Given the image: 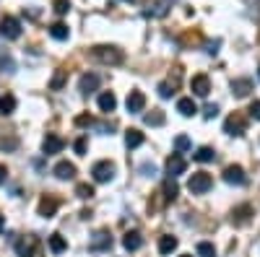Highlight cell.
<instances>
[{"instance_id": "1", "label": "cell", "mask_w": 260, "mask_h": 257, "mask_svg": "<svg viewBox=\"0 0 260 257\" xmlns=\"http://www.w3.org/2000/svg\"><path fill=\"white\" fill-rule=\"evenodd\" d=\"M91 57L99 60V62H104V65H120V62L125 60L122 50H117V47H112V45H99V47H94V50H91Z\"/></svg>"}, {"instance_id": "2", "label": "cell", "mask_w": 260, "mask_h": 257, "mask_svg": "<svg viewBox=\"0 0 260 257\" xmlns=\"http://www.w3.org/2000/svg\"><path fill=\"white\" fill-rule=\"evenodd\" d=\"M211 187H213V177L208 174V171H195V174L190 177V182H187V190L192 192V195H206Z\"/></svg>"}, {"instance_id": "3", "label": "cell", "mask_w": 260, "mask_h": 257, "mask_svg": "<svg viewBox=\"0 0 260 257\" xmlns=\"http://www.w3.org/2000/svg\"><path fill=\"white\" fill-rule=\"evenodd\" d=\"M13 247H16V254L18 257H39V239L37 237H18L16 242H13Z\"/></svg>"}, {"instance_id": "4", "label": "cell", "mask_w": 260, "mask_h": 257, "mask_svg": "<svg viewBox=\"0 0 260 257\" xmlns=\"http://www.w3.org/2000/svg\"><path fill=\"white\" fill-rule=\"evenodd\" d=\"M224 133H229V135H245L247 133V117L245 115H240V112H234V115H229L226 117V122H224Z\"/></svg>"}, {"instance_id": "5", "label": "cell", "mask_w": 260, "mask_h": 257, "mask_svg": "<svg viewBox=\"0 0 260 257\" xmlns=\"http://www.w3.org/2000/svg\"><path fill=\"white\" fill-rule=\"evenodd\" d=\"M0 34L6 39H18L21 36V21L13 16H3L0 18Z\"/></svg>"}, {"instance_id": "6", "label": "cell", "mask_w": 260, "mask_h": 257, "mask_svg": "<svg viewBox=\"0 0 260 257\" xmlns=\"http://www.w3.org/2000/svg\"><path fill=\"white\" fill-rule=\"evenodd\" d=\"M91 174H94V182H110L115 177V164L112 161H96L91 166Z\"/></svg>"}, {"instance_id": "7", "label": "cell", "mask_w": 260, "mask_h": 257, "mask_svg": "<svg viewBox=\"0 0 260 257\" xmlns=\"http://www.w3.org/2000/svg\"><path fill=\"white\" fill-rule=\"evenodd\" d=\"M190 89H192V94H195V96L206 99V96L211 94V78H208L206 73H198V76H192V81H190Z\"/></svg>"}, {"instance_id": "8", "label": "cell", "mask_w": 260, "mask_h": 257, "mask_svg": "<svg viewBox=\"0 0 260 257\" xmlns=\"http://www.w3.org/2000/svg\"><path fill=\"white\" fill-rule=\"evenodd\" d=\"M125 106H127V112L130 115H141L143 109H146V96H143V91H130L127 94V99H125Z\"/></svg>"}, {"instance_id": "9", "label": "cell", "mask_w": 260, "mask_h": 257, "mask_svg": "<svg viewBox=\"0 0 260 257\" xmlns=\"http://www.w3.org/2000/svg\"><path fill=\"white\" fill-rule=\"evenodd\" d=\"M112 247V237H110V231H96L91 242H89V249L91 252H107Z\"/></svg>"}, {"instance_id": "10", "label": "cell", "mask_w": 260, "mask_h": 257, "mask_svg": "<svg viewBox=\"0 0 260 257\" xmlns=\"http://www.w3.org/2000/svg\"><path fill=\"white\" fill-rule=\"evenodd\" d=\"M224 182H226V185H237V187L245 185V182H247L245 169H242V166H237V164L226 166V169H224Z\"/></svg>"}, {"instance_id": "11", "label": "cell", "mask_w": 260, "mask_h": 257, "mask_svg": "<svg viewBox=\"0 0 260 257\" xmlns=\"http://www.w3.org/2000/svg\"><path fill=\"white\" fill-rule=\"evenodd\" d=\"M250 218H252V205H250V203L237 205V208L232 210V224H234V226H245Z\"/></svg>"}, {"instance_id": "12", "label": "cell", "mask_w": 260, "mask_h": 257, "mask_svg": "<svg viewBox=\"0 0 260 257\" xmlns=\"http://www.w3.org/2000/svg\"><path fill=\"white\" fill-rule=\"evenodd\" d=\"M57 205H60V203H57L52 195H42L37 210H39V216H42V218H52V216H55V210H57Z\"/></svg>"}, {"instance_id": "13", "label": "cell", "mask_w": 260, "mask_h": 257, "mask_svg": "<svg viewBox=\"0 0 260 257\" xmlns=\"http://www.w3.org/2000/svg\"><path fill=\"white\" fill-rule=\"evenodd\" d=\"M65 148V140L60 135H47L45 140H42V151H45V156H52V154H60Z\"/></svg>"}, {"instance_id": "14", "label": "cell", "mask_w": 260, "mask_h": 257, "mask_svg": "<svg viewBox=\"0 0 260 257\" xmlns=\"http://www.w3.org/2000/svg\"><path fill=\"white\" fill-rule=\"evenodd\" d=\"M185 169H187V161L180 156V154H172L169 159H167V171L172 177H180V174H185Z\"/></svg>"}, {"instance_id": "15", "label": "cell", "mask_w": 260, "mask_h": 257, "mask_svg": "<svg viewBox=\"0 0 260 257\" xmlns=\"http://www.w3.org/2000/svg\"><path fill=\"white\" fill-rule=\"evenodd\" d=\"M99 89V76L96 73H83L81 81H78V91L81 94H91Z\"/></svg>"}, {"instance_id": "16", "label": "cell", "mask_w": 260, "mask_h": 257, "mask_svg": "<svg viewBox=\"0 0 260 257\" xmlns=\"http://www.w3.org/2000/svg\"><path fill=\"white\" fill-rule=\"evenodd\" d=\"M250 91H252V81H250V78H234V81H232V94H234V96L242 99V96H247Z\"/></svg>"}, {"instance_id": "17", "label": "cell", "mask_w": 260, "mask_h": 257, "mask_svg": "<svg viewBox=\"0 0 260 257\" xmlns=\"http://www.w3.org/2000/svg\"><path fill=\"white\" fill-rule=\"evenodd\" d=\"M55 177H57V179H73V177H76V164H71V161H57V164H55Z\"/></svg>"}, {"instance_id": "18", "label": "cell", "mask_w": 260, "mask_h": 257, "mask_svg": "<svg viewBox=\"0 0 260 257\" xmlns=\"http://www.w3.org/2000/svg\"><path fill=\"white\" fill-rule=\"evenodd\" d=\"M141 244H143V237H141L138 231H127L125 237H122V247H125V249H130V252L141 249Z\"/></svg>"}, {"instance_id": "19", "label": "cell", "mask_w": 260, "mask_h": 257, "mask_svg": "<svg viewBox=\"0 0 260 257\" xmlns=\"http://www.w3.org/2000/svg\"><path fill=\"white\" fill-rule=\"evenodd\" d=\"M115 106H117V99H115V94L112 91H104V94H99V109L102 112H115Z\"/></svg>"}, {"instance_id": "20", "label": "cell", "mask_w": 260, "mask_h": 257, "mask_svg": "<svg viewBox=\"0 0 260 257\" xmlns=\"http://www.w3.org/2000/svg\"><path fill=\"white\" fill-rule=\"evenodd\" d=\"M143 133L141 130H136V127H130V130H125V145L127 148H138V145H143Z\"/></svg>"}, {"instance_id": "21", "label": "cell", "mask_w": 260, "mask_h": 257, "mask_svg": "<svg viewBox=\"0 0 260 257\" xmlns=\"http://www.w3.org/2000/svg\"><path fill=\"white\" fill-rule=\"evenodd\" d=\"M175 249H177V239L172 237V234H164V237L159 239V252L161 254H172Z\"/></svg>"}, {"instance_id": "22", "label": "cell", "mask_w": 260, "mask_h": 257, "mask_svg": "<svg viewBox=\"0 0 260 257\" xmlns=\"http://www.w3.org/2000/svg\"><path fill=\"white\" fill-rule=\"evenodd\" d=\"M47 244H50V249H52L55 254H62L65 249H68V242H65V237H62V234H52Z\"/></svg>"}, {"instance_id": "23", "label": "cell", "mask_w": 260, "mask_h": 257, "mask_svg": "<svg viewBox=\"0 0 260 257\" xmlns=\"http://www.w3.org/2000/svg\"><path fill=\"white\" fill-rule=\"evenodd\" d=\"M177 112H180L182 117H192L195 112H198V106H195L192 99H180V101H177Z\"/></svg>"}, {"instance_id": "24", "label": "cell", "mask_w": 260, "mask_h": 257, "mask_svg": "<svg viewBox=\"0 0 260 257\" xmlns=\"http://www.w3.org/2000/svg\"><path fill=\"white\" fill-rule=\"evenodd\" d=\"M13 109H16V96L3 94L0 96V115H13Z\"/></svg>"}, {"instance_id": "25", "label": "cell", "mask_w": 260, "mask_h": 257, "mask_svg": "<svg viewBox=\"0 0 260 257\" xmlns=\"http://www.w3.org/2000/svg\"><path fill=\"white\" fill-rule=\"evenodd\" d=\"M143 122L151 125V127H161L164 125V112L161 109H151L148 115H143Z\"/></svg>"}, {"instance_id": "26", "label": "cell", "mask_w": 260, "mask_h": 257, "mask_svg": "<svg viewBox=\"0 0 260 257\" xmlns=\"http://www.w3.org/2000/svg\"><path fill=\"white\" fill-rule=\"evenodd\" d=\"M192 159L201 161V164H208V161L216 159V151H213V148H208V145H203V148H198V151L192 154Z\"/></svg>"}, {"instance_id": "27", "label": "cell", "mask_w": 260, "mask_h": 257, "mask_svg": "<svg viewBox=\"0 0 260 257\" xmlns=\"http://www.w3.org/2000/svg\"><path fill=\"white\" fill-rule=\"evenodd\" d=\"M50 36L57 39V42H62V39L71 36V29L65 26V24H52V26H50Z\"/></svg>"}, {"instance_id": "28", "label": "cell", "mask_w": 260, "mask_h": 257, "mask_svg": "<svg viewBox=\"0 0 260 257\" xmlns=\"http://www.w3.org/2000/svg\"><path fill=\"white\" fill-rule=\"evenodd\" d=\"M177 195H180V187L172 182V179H167V182H164V200H167V203H175Z\"/></svg>"}, {"instance_id": "29", "label": "cell", "mask_w": 260, "mask_h": 257, "mask_svg": "<svg viewBox=\"0 0 260 257\" xmlns=\"http://www.w3.org/2000/svg\"><path fill=\"white\" fill-rule=\"evenodd\" d=\"M76 195H78L81 200H91V198H94V185H89V182H81V185L76 187Z\"/></svg>"}, {"instance_id": "30", "label": "cell", "mask_w": 260, "mask_h": 257, "mask_svg": "<svg viewBox=\"0 0 260 257\" xmlns=\"http://www.w3.org/2000/svg\"><path fill=\"white\" fill-rule=\"evenodd\" d=\"M65 81H68V70H57V73L52 76V81H50V89H52V91H60L62 86H65Z\"/></svg>"}, {"instance_id": "31", "label": "cell", "mask_w": 260, "mask_h": 257, "mask_svg": "<svg viewBox=\"0 0 260 257\" xmlns=\"http://www.w3.org/2000/svg\"><path fill=\"white\" fill-rule=\"evenodd\" d=\"M198 254H201V257H216V247H213L211 242H201V244H198Z\"/></svg>"}, {"instance_id": "32", "label": "cell", "mask_w": 260, "mask_h": 257, "mask_svg": "<svg viewBox=\"0 0 260 257\" xmlns=\"http://www.w3.org/2000/svg\"><path fill=\"white\" fill-rule=\"evenodd\" d=\"M52 8H55V13H57V16H65V13L71 11V0H55Z\"/></svg>"}, {"instance_id": "33", "label": "cell", "mask_w": 260, "mask_h": 257, "mask_svg": "<svg viewBox=\"0 0 260 257\" xmlns=\"http://www.w3.org/2000/svg\"><path fill=\"white\" fill-rule=\"evenodd\" d=\"M172 94H175V83H167V81L159 83V96H161V99H169Z\"/></svg>"}, {"instance_id": "34", "label": "cell", "mask_w": 260, "mask_h": 257, "mask_svg": "<svg viewBox=\"0 0 260 257\" xmlns=\"http://www.w3.org/2000/svg\"><path fill=\"white\" fill-rule=\"evenodd\" d=\"M146 16H167V3H154L146 11Z\"/></svg>"}, {"instance_id": "35", "label": "cell", "mask_w": 260, "mask_h": 257, "mask_svg": "<svg viewBox=\"0 0 260 257\" xmlns=\"http://www.w3.org/2000/svg\"><path fill=\"white\" fill-rule=\"evenodd\" d=\"M175 148L177 151H190V138L187 135H177L175 138Z\"/></svg>"}, {"instance_id": "36", "label": "cell", "mask_w": 260, "mask_h": 257, "mask_svg": "<svg viewBox=\"0 0 260 257\" xmlns=\"http://www.w3.org/2000/svg\"><path fill=\"white\" fill-rule=\"evenodd\" d=\"M76 125H78V127H91V125H94V117H91V115H78V117H76Z\"/></svg>"}, {"instance_id": "37", "label": "cell", "mask_w": 260, "mask_h": 257, "mask_svg": "<svg viewBox=\"0 0 260 257\" xmlns=\"http://www.w3.org/2000/svg\"><path fill=\"white\" fill-rule=\"evenodd\" d=\"M16 145H18L16 138H0V148H3V151H13Z\"/></svg>"}, {"instance_id": "38", "label": "cell", "mask_w": 260, "mask_h": 257, "mask_svg": "<svg viewBox=\"0 0 260 257\" xmlns=\"http://www.w3.org/2000/svg\"><path fill=\"white\" fill-rule=\"evenodd\" d=\"M216 115H219V106H216V104H206V109H203V117H206V120H213Z\"/></svg>"}, {"instance_id": "39", "label": "cell", "mask_w": 260, "mask_h": 257, "mask_svg": "<svg viewBox=\"0 0 260 257\" xmlns=\"http://www.w3.org/2000/svg\"><path fill=\"white\" fill-rule=\"evenodd\" d=\"M247 112H250L252 120H260V99H255V101L250 104V109H247Z\"/></svg>"}, {"instance_id": "40", "label": "cell", "mask_w": 260, "mask_h": 257, "mask_svg": "<svg viewBox=\"0 0 260 257\" xmlns=\"http://www.w3.org/2000/svg\"><path fill=\"white\" fill-rule=\"evenodd\" d=\"M73 148H76L78 156H86V138H78V140L73 143Z\"/></svg>"}, {"instance_id": "41", "label": "cell", "mask_w": 260, "mask_h": 257, "mask_svg": "<svg viewBox=\"0 0 260 257\" xmlns=\"http://www.w3.org/2000/svg\"><path fill=\"white\" fill-rule=\"evenodd\" d=\"M206 47H208V50H206L208 55H216V52H219V47H221V42H219V39H213V42H208Z\"/></svg>"}, {"instance_id": "42", "label": "cell", "mask_w": 260, "mask_h": 257, "mask_svg": "<svg viewBox=\"0 0 260 257\" xmlns=\"http://www.w3.org/2000/svg\"><path fill=\"white\" fill-rule=\"evenodd\" d=\"M141 171H143V174H148V177H154V174H156V166H154V164H143Z\"/></svg>"}, {"instance_id": "43", "label": "cell", "mask_w": 260, "mask_h": 257, "mask_svg": "<svg viewBox=\"0 0 260 257\" xmlns=\"http://www.w3.org/2000/svg\"><path fill=\"white\" fill-rule=\"evenodd\" d=\"M6 179H8V169H6L3 164H0V185H3Z\"/></svg>"}, {"instance_id": "44", "label": "cell", "mask_w": 260, "mask_h": 257, "mask_svg": "<svg viewBox=\"0 0 260 257\" xmlns=\"http://www.w3.org/2000/svg\"><path fill=\"white\" fill-rule=\"evenodd\" d=\"M3 229H6V216L0 213V234H3Z\"/></svg>"}, {"instance_id": "45", "label": "cell", "mask_w": 260, "mask_h": 257, "mask_svg": "<svg viewBox=\"0 0 260 257\" xmlns=\"http://www.w3.org/2000/svg\"><path fill=\"white\" fill-rule=\"evenodd\" d=\"M180 257H192V254H180Z\"/></svg>"}, {"instance_id": "46", "label": "cell", "mask_w": 260, "mask_h": 257, "mask_svg": "<svg viewBox=\"0 0 260 257\" xmlns=\"http://www.w3.org/2000/svg\"><path fill=\"white\" fill-rule=\"evenodd\" d=\"M257 78H260V68H257Z\"/></svg>"}]
</instances>
